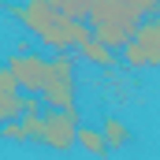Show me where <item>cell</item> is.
I'll use <instances>...</instances> for the list:
<instances>
[{"instance_id": "cell-1", "label": "cell", "mask_w": 160, "mask_h": 160, "mask_svg": "<svg viewBox=\"0 0 160 160\" xmlns=\"http://www.w3.org/2000/svg\"><path fill=\"white\" fill-rule=\"evenodd\" d=\"M8 15L26 34H34L45 48H52V52H71L86 38H93V26L89 22L71 19L67 11H60L48 0H8Z\"/></svg>"}, {"instance_id": "cell-2", "label": "cell", "mask_w": 160, "mask_h": 160, "mask_svg": "<svg viewBox=\"0 0 160 160\" xmlns=\"http://www.w3.org/2000/svg\"><path fill=\"white\" fill-rule=\"evenodd\" d=\"M89 26H93V38H101L104 45L127 48V41L142 26V11L134 8V0H93Z\"/></svg>"}, {"instance_id": "cell-3", "label": "cell", "mask_w": 160, "mask_h": 160, "mask_svg": "<svg viewBox=\"0 0 160 160\" xmlns=\"http://www.w3.org/2000/svg\"><path fill=\"white\" fill-rule=\"evenodd\" d=\"M41 101H45V108L78 116V60L71 52L48 56V78H45V89H41Z\"/></svg>"}, {"instance_id": "cell-4", "label": "cell", "mask_w": 160, "mask_h": 160, "mask_svg": "<svg viewBox=\"0 0 160 160\" xmlns=\"http://www.w3.org/2000/svg\"><path fill=\"white\" fill-rule=\"evenodd\" d=\"M123 67L127 71H157L160 67V15L142 19V26L123 48Z\"/></svg>"}, {"instance_id": "cell-5", "label": "cell", "mask_w": 160, "mask_h": 160, "mask_svg": "<svg viewBox=\"0 0 160 160\" xmlns=\"http://www.w3.org/2000/svg\"><path fill=\"white\" fill-rule=\"evenodd\" d=\"M82 116H71V112H56L48 108L41 116V145L52 149V153H71L78 149V127Z\"/></svg>"}, {"instance_id": "cell-6", "label": "cell", "mask_w": 160, "mask_h": 160, "mask_svg": "<svg viewBox=\"0 0 160 160\" xmlns=\"http://www.w3.org/2000/svg\"><path fill=\"white\" fill-rule=\"evenodd\" d=\"M4 67L19 78V86L26 89V93H41L45 89V78H48V56H41V52H11L8 60H4Z\"/></svg>"}, {"instance_id": "cell-7", "label": "cell", "mask_w": 160, "mask_h": 160, "mask_svg": "<svg viewBox=\"0 0 160 160\" xmlns=\"http://www.w3.org/2000/svg\"><path fill=\"white\" fill-rule=\"evenodd\" d=\"M22 101H26V89H22L19 78L4 67V71H0V119L4 123L22 119Z\"/></svg>"}, {"instance_id": "cell-8", "label": "cell", "mask_w": 160, "mask_h": 160, "mask_svg": "<svg viewBox=\"0 0 160 160\" xmlns=\"http://www.w3.org/2000/svg\"><path fill=\"white\" fill-rule=\"evenodd\" d=\"M78 56H82V60H89L93 67H101V71H112V67L119 63V60H116V48L104 45L101 38H86V41L78 45Z\"/></svg>"}, {"instance_id": "cell-9", "label": "cell", "mask_w": 160, "mask_h": 160, "mask_svg": "<svg viewBox=\"0 0 160 160\" xmlns=\"http://www.w3.org/2000/svg\"><path fill=\"white\" fill-rule=\"evenodd\" d=\"M78 149L89 153L93 160H108V157H112V145H108L104 130H101V127H89V123L78 127Z\"/></svg>"}, {"instance_id": "cell-10", "label": "cell", "mask_w": 160, "mask_h": 160, "mask_svg": "<svg viewBox=\"0 0 160 160\" xmlns=\"http://www.w3.org/2000/svg\"><path fill=\"white\" fill-rule=\"evenodd\" d=\"M101 130H104V138H108L112 153L130 145V127H127V119H119V116H108V119L101 123Z\"/></svg>"}, {"instance_id": "cell-11", "label": "cell", "mask_w": 160, "mask_h": 160, "mask_svg": "<svg viewBox=\"0 0 160 160\" xmlns=\"http://www.w3.org/2000/svg\"><path fill=\"white\" fill-rule=\"evenodd\" d=\"M48 4H56L60 11H67L71 19H82V22H89V11H93V0H48Z\"/></svg>"}, {"instance_id": "cell-12", "label": "cell", "mask_w": 160, "mask_h": 160, "mask_svg": "<svg viewBox=\"0 0 160 160\" xmlns=\"http://www.w3.org/2000/svg\"><path fill=\"white\" fill-rule=\"evenodd\" d=\"M4 138H8V142H19V145H22V142L30 145V134H26L22 119H15V123H4Z\"/></svg>"}, {"instance_id": "cell-13", "label": "cell", "mask_w": 160, "mask_h": 160, "mask_svg": "<svg viewBox=\"0 0 160 160\" xmlns=\"http://www.w3.org/2000/svg\"><path fill=\"white\" fill-rule=\"evenodd\" d=\"M134 8L142 11V19H153V15H160V0H134Z\"/></svg>"}]
</instances>
